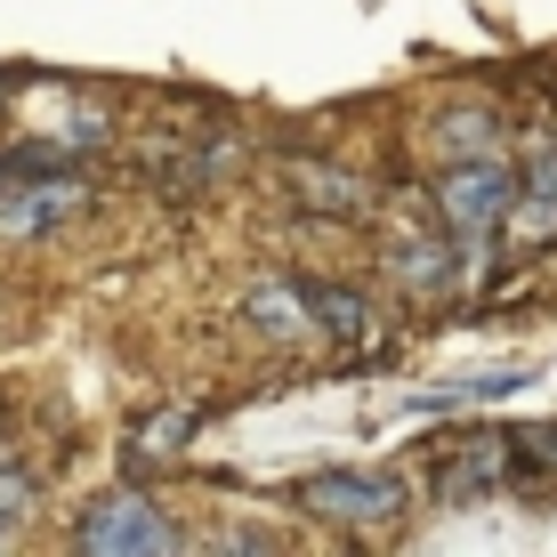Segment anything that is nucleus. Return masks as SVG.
<instances>
[{"instance_id": "1", "label": "nucleus", "mask_w": 557, "mask_h": 557, "mask_svg": "<svg viewBox=\"0 0 557 557\" xmlns=\"http://www.w3.org/2000/svg\"><path fill=\"white\" fill-rule=\"evenodd\" d=\"M509 210H517L509 162H502V153H460L453 178H445V235L460 251V275H485V267H493V243H502Z\"/></svg>"}, {"instance_id": "2", "label": "nucleus", "mask_w": 557, "mask_h": 557, "mask_svg": "<svg viewBox=\"0 0 557 557\" xmlns=\"http://www.w3.org/2000/svg\"><path fill=\"white\" fill-rule=\"evenodd\" d=\"M73 542L98 549V557H162V549H178V525H170L162 502H146V493H106V502H89Z\"/></svg>"}, {"instance_id": "3", "label": "nucleus", "mask_w": 557, "mask_h": 557, "mask_svg": "<svg viewBox=\"0 0 557 557\" xmlns=\"http://www.w3.org/2000/svg\"><path fill=\"white\" fill-rule=\"evenodd\" d=\"M299 509L332 517V525H388L405 509V485L372 469H323V476H299Z\"/></svg>"}, {"instance_id": "4", "label": "nucleus", "mask_w": 557, "mask_h": 557, "mask_svg": "<svg viewBox=\"0 0 557 557\" xmlns=\"http://www.w3.org/2000/svg\"><path fill=\"white\" fill-rule=\"evenodd\" d=\"M509 226H517V243H549V235H557V138L533 146V162H525V186H517Z\"/></svg>"}, {"instance_id": "5", "label": "nucleus", "mask_w": 557, "mask_h": 557, "mask_svg": "<svg viewBox=\"0 0 557 557\" xmlns=\"http://www.w3.org/2000/svg\"><path fill=\"white\" fill-rule=\"evenodd\" d=\"M73 202H82V186L73 178H41V186H9L0 195V235H41V226L73 219Z\"/></svg>"}, {"instance_id": "6", "label": "nucleus", "mask_w": 557, "mask_h": 557, "mask_svg": "<svg viewBox=\"0 0 557 557\" xmlns=\"http://www.w3.org/2000/svg\"><path fill=\"white\" fill-rule=\"evenodd\" d=\"M251 323L275 339H307L323 332V307H315V283H259L251 292Z\"/></svg>"}, {"instance_id": "7", "label": "nucleus", "mask_w": 557, "mask_h": 557, "mask_svg": "<svg viewBox=\"0 0 557 557\" xmlns=\"http://www.w3.org/2000/svg\"><path fill=\"white\" fill-rule=\"evenodd\" d=\"M315 307H323V332H339V339H363V332H372V307H363L356 292H332V283H315Z\"/></svg>"}, {"instance_id": "8", "label": "nucleus", "mask_w": 557, "mask_h": 557, "mask_svg": "<svg viewBox=\"0 0 557 557\" xmlns=\"http://www.w3.org/2000/svg\"><path fill=\"white\" fill-rule=\"evenodd\" d=\"M396 275L420 283V292H436V283L453 275V267H445V251H429V243H405V251H396Z\"/></svg>"}, {"instance_id": "9", "label": "nucleus", "mask_w": 557, "mask_h": 557, "mask_svg": "<svg viewBox=\"0 0 557 557\" xmlns=\"http://www.w3.org/2000/svg\"><path fill=\"white\" fill-rule=\"evenodd\" d=\"M186 436H195V412H153L138 429V453H178Z\"/></svg>"}, {"instance_id": "10", "label": "nucleus", "mask_w": 557, "mask_h": 557, "mask_svg": "<svg viewBox=\"0 0 557 557\" xmlns=\"http://www.w3.org/2000/svg\"><path fill=\"white\" fill-rule=\"evenodd\" d=\"M33 502V485H25V469H0V533L16 525V509Z\"/></svg>"}]
</instances>
